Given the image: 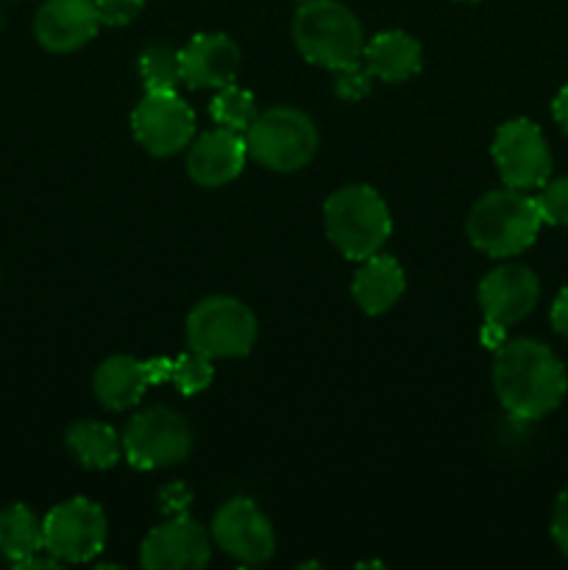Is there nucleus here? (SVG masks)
Returning <instances> with one entry per match:
<instances>
[{
	"instance_id": "f257e3e1",
	"label": "nucleus",
	"mask_w": 568,
	"mask_h": 570,
	"mask_svg": "<svg viewBox=\"0 0 568 570\" xmlns=\"http://www.w3.org/2000/svg\"><path fill=\"white\" fill-rule=\"evenodd\" d=\"M493 390L518 421H540L562 404L568 376L555 351L540 340H505L493 356Z\"/></svg>"
},
{
	"instance_id": "f03ea898",
	"label": "nucleus",
	"mask_w": 568,
	"mask_h": 570,
	"mask_svg": "<svg viewBox=\"0 0 568 570\" xmlns=\"http://www.w3.org/2000/svg\"><path fill=\"white\" fill-rule=\"evenodd\" d=\"M540 226H543V217H540L535 198L523 195V189L512 187L484 193L471 206L466 220V232L473 248L493 259L523 254L538 239Z\"/></svg>"
},
{
	"instance_id": "7ed1b4c3",
	"label": "nucleus",
	"mask_w": 568,
	"mask_h": 570,
	"mask_svg": "<svg viewBox=\"0 0 568 570\" xmlns=\"http://www.w3.org/2000/svg\"><path fill=\"white\" fill-rule=\"evenodd\" d=\"M326 237L345 259L362 262L379 254L393 232V217L382 195L368 184H349L323 204Z\"/></svg>"
},
{
	"instance_id": "20e7f679",
	"label": "nucleus",
	"mask_w": 568,
	"mask_h": 570,
	"mask_svg": "<svg viewBox=\"0 0 568 570\" xmlns=\"http://www.w3.org/2000/svg\"><path fill=\"white\" fill-rule=\"evenodd\" d=\"M293 39L306 61L334 72L362 61L365 48L362 22L337 0H304L295 11Z\"/></svg>"
},
{
	"instance_id": "39448f33",
	"label": "nucleus",
	"mask_w": 568,
	"mask_h": 570,
	"mask_svg": "<svg viewBox=\"0 0 568 570\" xmlns=\"http://www.w3.org/2000/svg\"><path fill=\"white\" fill-rule=\"evenodd\" d=\"M248 156L273 173H295L317 154V128L306 111L293 106H273L256 115L245 131Z\"/></svg>"
},
{
	"instance_id": "423d86ee",
	"label": "nucleus",
	"mask_w": 568,
	"mask_h": 570,
	"mask_svg": "<svg viewBox=\"0 0 568 570\" xmlns=\"http://www.w3.org/2000/svg\"><path fill=\"white\" fill-rule=\"evenodd\" d=\"M187 348L209 356V360H234L245 356L256 343V315L232 295H212L195 304L184 323Z\"/></svg>"
},
{
	"instance_id": "0eeeda50",
	"label": "nucleus",
	"mask_w": 568,
	"mask_h": 570,
	"mask_svg": "<svg viewBox=\"0 0 568 570\" xmlns=\"http://www.w3.org/2000/svg\"><path fill=\"white\" fill-rule=\"evenodd\" d=\"M193 451V429L170 406L154 404L123 429V460L137 471L182 465Z\"/></svg>"
},
{
	"instance_id": "6e6552de",
	"label": "nucleus",
	"mask_w": 568,
	"mask_h": 570,
	"mask_svg": "<svg viewBox=\"0 0 568 570\" xmlns=\"http://www.w3.org/2000/svg\"><path fill=\"white\" fill-rule=\"evenodd\" d=\"M538 298L540 282L532 267L518 265V262L493 267L477 287L479 309L484 315V345L493 351L499 348L505 343L507 328L523 321L538 306Z\"/></svg>"
},
{
	"instance_id": "1a4fd4ad",
	"label": "nucleus",
	"mask_w": 568,
	"mask_h": 570,
	"mask_svg": "<svg viewBox=\"0 0 568 570\" xmlns=\"http://www.w3.org/2000/svg\"><path fill=\"white\" fill-rule=\"evenodd\" d=\"M45 551L61 562H89L106 549L109 521L95 501L78 499L61 501L42 521Z\"/></svg>"
},
{
	"instance_id": "9d476101",
	"label": "nucleus",
	"mask_w": 568,
	"mask_h": 570,
	"mask_svg": "<svg viewBox=\"0 0 568 570\" xmlns=\"http://www.w3.org/2000/svg\"><path fill=\"white\" fill-rule=\"evenodd\" d=\"M505 187L540 189L551 176V150L543 131L527 117H516L499 126L490 145Z\"/></svg>"
},
{
	"instance_id": "9b49d317",
	"label": "nucleus",
	"mask_w": 568,
	"mask_h": 570,
	"mask_svg": "<svg viewBox=\"0 0 568 570\" xmlns=\"http://www.w3.org/2000/svg\"><path fill=\"white\" fill-rule=\"evenodd\" d=\"M137 142L154 156H173L195 137V111L178 92H145L131 111Z\"/></svg>"
},
{
	"instance_id": "f8f14e48",
	"label": "nucleus",
	"mask_w": 568,
	"mask_h": 570,
	"mask_svg": "<svg viewBox=\"0 0 568 570\" xmlns=\"http://www.w3.org/2000/svg\"><path fill=\"white\" fill-rule=\"evenodd\" d=\"M223 554L243 566H262L276 554V532L251 499H232L215 512L209 529Z\"/></svg>"
},
{
	"instance_id": "ddd939ff",
	"label": "nucleus",
	"mask_w": 568,
	"mask_h": 570,
	"mask_svg": "<svg viewBox=\"0 0 568 570\" xmlns=\"http://www.w3.org/2000/svg\"><path fill=\"white\" fill-rule=\"evenodd\" d=\"M212 560V534L189 515H176L145 534L139 566L145 570H198Z\"/></svg>"
},
{
	"instance_id": "4468645a",
	"label": "nucleus",
	"mask_w": 568,
	"mask_h": 570,
	"mask_svg": "<svg viewBox=\"0 0 568 570\" xmlns=\"http://www.w3.org/2000/svg\"><path fill=\"white\" fill-rule=\"evenodd\" d=\"M161 382H170V360L167 356L134 360V356L117 354L95 367L92 393L106 410L126 412L143 401L145 390Z\"/></svg>"
},
{
	"instance_id": "2eb2a0df",
	"label": "nucleus",
	"mask_w": 568,
	"mask_h": 570,
	"mask_svg": "<svg viewBox=\"0 0 568 570\" xmlns=\"http://www.w3.org/2000/svg\"><path fill=\"white\" fill-rule=\"evenodd\" d=\"M100 28L95 0H45L33 17V37L50 53H72Z\"/></svg>"
},
{
	"instance_id": "dca6fc26",
	"label": "nucleus",
	"mask_w": 568,
	"mask_h": 570,
	"mask_svg": "<svg viewBox=\"0 0 568 570\" xmlns=\"http://www.w3.org/2000/svg\"><path fill=\"white\" fill-rule=\"evenodd\" d=\"M243 65L237 42L226 33H195L178 50L182 83L193 89H221L234 83Z\"/></svg>"
},
{
	"instance_id": "f3484780",
	"label": "nucleus",
	"mask_w": 568,
	"mask_h": 570,
	"mask_svg": "<svg viewBox=\"0 0 568 570\" xmlns=\"http://www.w3.org/2000/svg\"><path fill=\"white\" fill-rule=\"evenodd\" d=\"M245 161H248L245 134L217 126L215 131L200 134L195 142H189L187 176L198 187H226L245 170Z\"/></svg>"
},
{
	"instance_id": "a211bd4d",
	"label": "nucleus",
	"mask_w": 568,
	"mask_h": 570,
	"mask_svg": "<svg viewBox=\"0 0 568 570\" xmlns=\"http://www.w3.org/2000/svg\"><path fill=\"white\" fill-rule=\"evenodd\" d=\"M404 289V267L399 265L395 256L384 254H373L362 259V267L356 271L354 282H351V295H354L356 306L365 315H384V312H390L401 301Z\"/></svg>"
},
{
	"instance_id": "6ab92c4d",
	"label": "nucleus",
	"mask_w": 568,
	"mask_h": 570,
	"mask_svg": "<svg viewBox=\"0 0 568 570\" xmlns=\"http://www.w3.org/2000/svg\"><path fill=\"white\" fill-rule=\"evenodd\" d=\"M362 65L384 83H401L421 72L423 48L407 31H382L362 48Z\"/></svg>"
},
{
	"instance_id": "aec40b11",
	"label": "nucleus",
	"mask_w": 568,
	"mask_h": 570,
	"mask_svg": "<svg viewBox=\"0 0 568 570\" xmlns=\"http://www.w3.org/2000/svg\"><path fill=\"white\" fill-rule=\"evenodd\" d=\"M67 449L89 471H109L123 460V438L100 421H76L67 429Z\"/></svg>"
},
{
	"instance_id": "412c9836",
	"label": "nucleus",
	"mask_w": 568,
	"mask_h": 570,
	"mask_svg": "<svg viewBox=\"0 0 568 570\" xmlns=\"http://www.w3.org/2000/svg\"><path fill=\"white\" fill-rule=\"evenodd\" d=\"M37 551H45L42 521L26 504H11L0 510V554L9 562L28 560Z\"/></svg>"
},
{
	"instance_id": "4be33fe9",
	"label": "nucleus",
	"mask_w": 568,
	"mask_h": 570,
	"mask_svg": "<svg viewBox=\"0 0 568 570\" xmlns=\"http://www.w3.org/2000/svg\"><path fill=\"white\" fill-rule=\"evenodd\" d=\"M209 115L217 126L245 134L259 111H256V100L248 89L237 87V83H226V87L217 89V95L212 98Z\"/></svg>"
},
{
	"instance_id": "5701e85b",
	"label": "nucleus",
	"mask_w": 568,
	"mask_h": 570,
	"mask_svg": "<svg viewBox=\"0 0 568 570\" xmlns=\"http://www.w3.org/2000/svg\"><path fill=\"white\" fill-rule=\"evenodd\" d=\"M139 78L145 92H176L182 83V67H178V50L167 45H150L139 53Z\"/></svg>"
},
{
	"instance_id": "b1692460",
	"label": "nucleus",
	"mask_w": 568,
	"mask_h": 570,
	"mask_svg": "<svg viewBox=\"0 0 568 570\" xmlns=\"http://www.w3.org/2000/svg\"><path fill=\"white\" fill-rule=\"evenodd\" d=\"M170 382L182 395H198L215 382V367H212L209 356L189 348L170 360Z\"/></svg>"
},
{
	"instance_id": "393cba45",
	"label": "nucleus",
	"mask_w": 568,
	"mask_h": 570,
	"mask_svg": "<svg viewBox=\"0 0 568 570\" xmlns=\"http://www.w3.org/2000/svg\"><path fill=\"white\" fill-rule=\"evenodd\" d=\"M535 204H538L543 223L568 226V176L546 181L540 193L535 195Z\"/></svg>"
},
{
	"instance_id": "a878e982",
	"label": "nucleus",
	"mask_w": 568,
	"mask_h": 570,
	"mask_svg": "<svg viewBox=\"0 0 568 570\" xmlns=\"http://www.w3.org/2000/svg\"><path fill=\"white\" fill-rule=\"evenodd\" d=\"M371 72L365 70V65L360 67V61L351 67L337 70V81H334V92L343 100H360L371 92Z\"/></svg>"
},
{
	"instance_id": "bb28decb",
	"label": "nucleus",
	"mask_w": 568,
	"mask_h": 570,
	"mask_svg": "<svg viewBox=\"0 0 568 570\" xmlns=\"http://www.w3.org/2000/svg\"><path fill=\"white\" fill-rule=\"evenodd\" d=\"M143 6L145 0H95L100 26H111V28L128 26L131 20H137Z\"/></svg>"
},
{
	"instance_id": "cd10ccee",
	"label": "nucleus",
	"mask_w": 568,
	"mask_h": 570,
	"mask_svg": "<svg viewBox=\"0 0 568 570\" xmlns=\"http://www.w3.org/2000/svg\"><path fill=\"white\" fill-rule=\"evenodd\" d=\"M551 538H555L562 557H568V490H562L555 504V512H551Z\"/></svg>"
},
{
	"instance_id": "c85d7f7f",
	"label": "nucleus",
	"mask_w": 568,
	"mask_h": 570,
	"mask_svg": "<svg viewBox=\"0 0 568 570\" xmlns=\"http://www.w3.org/2000/svg\"><path fill=\"white\" fill-rule=\"evenodd\" d=\"M551 326L560 337L568 340V287H562L555 304H551Z\"/></svg>"
},
{
	"instance_id": "c756f323",
	"label": "nucleus",
	"mask_w": 568,
	"mask_h": 570,
	"mask_svg": "<svg viewBox=\"0 0 568 570\" xmlns=\"http://www.w3.org/2000/svg\"><path fill=\"white\" fill-rule=\"evenodd\" d=\"M39 554H42V551L31 554V557H28V560L17 562L14 568H20V570H53V568L61 566V560H56L53 554H48V557H39Z\"/></svg>"
},
{
	"instance_id": "7c9ffc66",
	"label": "nucleus",
	"mask_w": 568,
	"mask_h": 570,
	"mask_svg": "<svg viewBox=\"0 0 568 570\" xmlns=\"http://www.w3.org/2000/svg\"><path fill=\"white\" fill-rule=\"evenodd\" d=\"M551 115H555L557 126L568 134V83L560 89V92H557L555 104H551Z\"/></svg>"
},
{
	"instance_id": "2f4dec72",
	"label": "nucleus",
	"mask_w": 568,
	"mask_h": 570,
	"mask_svg": "<svg viewBox=\"0 0 568 570\" xmlns=\"http://www.w3.org/2000/svg\"><path fill=\"white\" fill-rule=\"evenodd\" d=\"M460 3H477V0H460Z\"/></svg>"
}]
</instances>
